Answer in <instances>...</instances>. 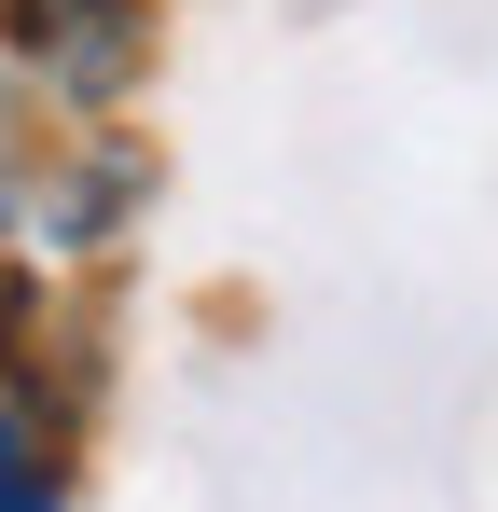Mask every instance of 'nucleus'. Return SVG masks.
<instances>
[{
  "label": "nucleus",
  "mask_w": 498,
  "mask_h": 512,
  "mask_svg": "<svg viewBox=\"0 0 498 512\" xmlns=\"http://www.w3.org/2000/svg\"><path fill=\"white\" fill-rule=\"evenodd\" d=\"M139 194H153V167L125 139H83V153H56V167L28 180V250H111L139 222Z\"/></svg>",
  "instance_id": "nucleus-2"
},
{
  "label": "nucleus",
  "mask_w": 498,
  "mask_h": 512,
  "mask_svg": "<svg viewBox=\"0 0 498 512\" xmlns=\"http://www.w3.org/2000/svg\"><path fill=\"white\" fill-rule=\"evenodd\" d=\"M0 56L56 111H125L139 70H153V0H0Z\"/></svg>",
  "instance_id": "nucleus-1"
},
{
  "label": "nucleus",
  "mask_w": 498,
  "mask_h": 512,
  "mask_svg": "<svg viewBox=\"0 0 498 512\" xmlns=\"http://www.w3.org/2000/svg\"><path fill=\"white\" fill-rule=\"evenodd\" d=\"M0 512H70V416L0 374Z\"/></svg>",
  "instance_id": "nucleus-3"
}]
</instances>
